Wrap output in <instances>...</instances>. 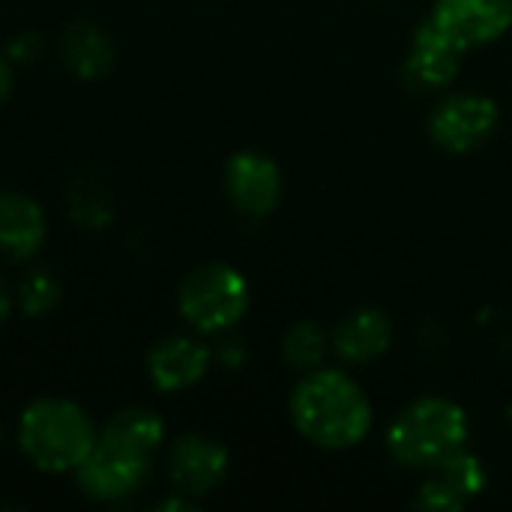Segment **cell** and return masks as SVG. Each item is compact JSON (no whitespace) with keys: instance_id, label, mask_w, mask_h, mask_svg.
<instances>
[{"instance_id":"cell-1","label":"cell","mask_w":512,"mask_h":512,"mask_svg":"<svg viewBox=\"0 0 512 512\" xmlns=\"http://www.w3.org/2000/svg\"><path fill=\"white\" fill-rule=\"evenodd\" d=\"M291 417L306 441L324 450H345L366 438L372 405L345 372L318 369L294 390Z\"/></svg>"},{"instance_id":"cell-2","label":"cell","mask_w":512,"mask_h":512,"mask_svg":"<svg viewBox=\"0 0 512 512\" xmlns=\"http://www.w3.org/2000/svg\"><path fill=\"white\" fill-rule=\"evenodd\" d=\"M468 417L447 399H420L408 405L390 426L387 447L393 459L414 471H435L465 450Z\"/></svg>"},{"instance_id":"cell-3","label":"cell","mask_w":512,"mask_h":512,"mask_svg":"<svg viewBox=\"0 0 512 512\" xmlns=\"http://www.w3.org/2000/svg\"><path fill=\"white\" fill-rule=\"evenodd\" d=\"M21 447L42 471L78 468L93 450V426L81 408L63 399L33 402L21 417Z\"/></svg>"},{"instance_id":"cell-4","label":"cell","mask_w":512,"mask_h":512,"mask_svg":"<svg viewBox=\"0 0 512 512\" xmlns=\"http://www.w3.org/2000/svg\"><path fill=\"white\" fill-rule=\"evenodd\" d=\"M246 306L249 285L228 264H204L192 270L180 285V312L192 327L204 333L228 330L243 318Z\"/></svg>"},{"instance_id":"cell-5","label":"cell","mask_w":512,"mask_h":512,"mask_svg":"<svg viewBox=\"0 0 512 512\" xmlns=\"http://www.w3.org/2000/svg\"><path fill=\"white\" fill-rule=\"evenodd\" d=\"M501 123V111L489 96L462 93L444 99L429 120V132L447 153H471L483 147Z\"/></svg>"},{"instance_id":"cell-6","label":"cell","mask_w":512,"mask_h":512,"mask_svg":"<svg viewBox=\"0 0 512 512\" xmlns=\"http://www.w3.org/2000/svg\"><path fill=\"white\" fill-rule=\"evenodd\" d=\"M432 21L465 51L498 39L512 24V0H435Z\"/></svg>"},{"instance_id":"cell-7","label":"cell","mask_w":512,"mask_h":512,"mask_svg":"<svg viewBox=\"0 0 512 512\" xmlns=\"http://www.w3.org/2000/svg\"><path fill=\"white\" fill-rule=\"evenodd\" d=\"M225 186L237 210L249 216H267L282 195L279 165L261 153H237L225 168Z\"/></svg>"},{"instance_id":"cell-8","label":"cell","mask_w":512,"mask_h":512,"mask_svg":"<svg viewBox=\"0 0 512 512\" xmlns=\"http://www.w3.org/2000/svg\"><path fill=\"white\" fill-rule=\"evenodd\" d=\"M147 474V459L123 453L108 444H96L78 465V483L87 495L99 501H114L129 495Z\"/></svg>"},{"instance_id":"cell-9","label":"cell","mask_w":512,"mask_h":512,"mask_svg":"<svg viewBox=\"0 0 512 512\" xmlns=\"http://www.w3.org/2000/svg\"><path fill=\"white\" fill-rule=\"evenodd\" d=\"M228 471V453L222 444L204 435H186L171 450V480L186 495L213 492Z\"/></svg>"},{"instance_id":"cell-10","label":"cell","mask_w":512,"mask_h":512,"mask_svg":"<svg viewBox=\"0 0 512 512\" xmlns=\"http://www.w3.org/2000/svg\"><path fill=\"white\" fill-rule=\"evenodd\" d=\"M459 54H462V48L429 18L414 33L411 54L405 63L408 78L417 81L420 87H444L459 72Z\"/></svg>"},{"instance_id":"cell-11","label":"cell","mask_w":512,"mask_h":512,"mask_svg":"<svg viewBox=\"0 0 512 512\" xmlns=\"http://www.w3.org/2000/svg\"><path fill=\"white\" fill-rule=\"evenodd\" d=\"M393 342V324L381 309H357L333 333V351L348 363H372Z\"/></svg>"},{"instance_id":"cell-12","label":"cell","mask_w":512,"mask_h":512,"mask_svg":"<svg viewBox=\"0 0 512 512\" xmlns=\"http://www.w3.org/2000/svg\"><path fill=\"white\" fill-rule=\"evenodd\" d=\"M207 363H210V354L198 342L186 336H174V339L159 342L150 351L147 369L159 390H183V387H192L207 372Z\"/></svg>"},{"instance_id":"cell-13","label":"cell","mask_w":512,"mask_h":512,"mask_svg":"<svg viewBox=\"0 0 512 512\" xmlns=\"http://www.w3.org/2000/svg\"><path fill=\"white\" fill-rule=\"evenodd\" d=\"M45 240V216L36 201L6 192L0 195V249L12 258L33 255Z\"/></svg>"},{"instance_id":"cell-14","label":"cell","mask_w":512,"mask_h":512,"mask_svg":"<svg viewBox=\"0 0 512 512\" xmlns=\"http://www.w3.org/2000/svg\"><path fill=\"white\" fill-rule=\"evenodd\" d=\"M162 420L147 411V408H126L120 414H114L102 432V444L108 447H117L123 453H132L138 459H147L153 456V450L159 447L162 441Z\"/></svg>"},{"instance_id":"cell-15","label":"cell","mask_w":512,"mask_h":512,"mask_svg":"<svg viewBox=\"0 0 512 512\" xmlns=\"http://www.w3.org/2000/svg\"><path fill=\"white\" fill-rule=\"evenodd\" d=\"M60 51L66 57V63L72 66L75 75L81 78H99L111 69V42L108 36L93 27V24H72L63 33Z\"/></svg>"},{"instance_id":"cell-16","label":"cell","mask_w":512,"mask_h":512,"mask_svg":"<svg viewBox=\"0 0 512 512\" xmlns=\"http://www.w3.org/2000/svg\"><path fill=\"white\" fill-rule=\"evenodd\" d=\"M282 354L285 360L300 369V372H312L321 366L324 354H327V333L312 324V321H303V324H294L282 342Z\"/></svg>"},{"instance_id":"cell-17","label":"cell","mask_w":512,"mask_h":512,"mask_svg":"<svg viewBox=\"0 0 512 512\" xmlns=\"http://www.w3.org/2000/svg\"><path fill=\"white\" fill-rule=\"evenodd\" d=\"M441 477H447L468 501L486 486V471H483V465H480V459L477 456H471V453H465V450H459L456 456H450L441 468H435Z\"/></svg>"},{"instance_id":"cell-18","label":"cell","mask_w":512,"mask_h":512,"mask_svg":"<svg viewBox=\"0 0 512 512\" xmlns=\"http://www.w3.org/2000/svg\"><path fill=\"white\" fill-rule=\"evenodd\" d=\"M465 504H468V498L447 477H441L438 471H435V477L417 495V507H423V510L429 512H456L462 510Z\"/></svg>"},{"instance_id":"cell-19","label":"cell","mask_w":512,"mask_h":512,"mask_svg":"<svg viewBox=\"0 0 512 512\" xmlns=\"http://www.w3.org/2000/svg\"><path fill=\"white\" fill-rule=\"evenodd\" d=\"M84 189H87V195L81 192V186H78V183H75V189H72V216H75L81 225L102 228V225L111 219V207H108V201L99 195V189H96V186L84 183Z\"/></svg>"},{"instance_id":"cell-20","label":"cell","mask_w":512,"mask_h":512,"mask_svg":"<svg viewBox=\"0 0 512 512\" xmlns=\"http://www.w3.org/2000/svg\"><path fill=\"white\" fill-rule=\"evenodd\" d=\"M57 282L48 273H33L21 288V303L27 315H42L57 303Z\"/></svg>"},{"instance_id":"cell-21","label":"cell","mask_w":512,"mask_h":512,"mask_svg":"<svg viewBox=\"0 0 512 512\" xmlns=\"http://www.w3.org/2000/svg\"><path fill=\"white\" fill-rule=\"evenodd\" d=\"M9 87H12V72H9V66H6V60L0 57V102L6 99V93H9Z\"/></svg>"},{"instance_id":"cell-22","label":"cell","mask_w":512,"mask_h":512,"mask_svg":"<svg viewBox=\"0 0 512 512\" xmlns=\"http://www.w3.org/2000/svg\"><path fill=\"white\" fill-rule=\"evenodd\" d=\"M6 312H9V294H6V288H3V282H0V324H3V318H6Z\"/></svg>"}]
</instances>
